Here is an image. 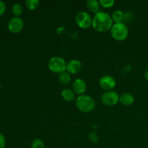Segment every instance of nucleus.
I'll return each instance as SVG.
<instances>
[{"label":"nucleus","mask_w":148,"mask_h":148,"mask_svg":"<svg viewBox=\"0 0 148 148\" xmlns=\"http://www.w3.org/2000/svg\"><path fill=\"white\" fill-rule=\"evenodd\" d=\"M92 26L94 30L99 33H105L111 30L113 26L111 16L104 12H98L92 18Z\"/></svg>","instance_id":"nucleus-1"},{"label":"nucleus","mask_w":148,"mask_h":148,"mask_svg":"<svg viewBox=\"0 0 148 148\" xmlns=\"http://www.w3.org/2000/svg\"><path fill=\"white\" fill-rule=\"evenodd\" d=\"M75 104L77 109L83 113L91 112L95 107V102L93 98L85 94L79 95L76 98Z\"/></svg>","instance_id":"nucleus-2"},{"label":"nucleus","mask_w":148,"mask_h":148,"mask_svg":"<svg viewBox=\"0 0 148 148\" xmlns=\"http://www.w3.org/2000/svg\"><path fill=\"white\" fill-rule=\"evenodd\" d=\"M110 32L113 38L118 41L126 40L129 36L128 27L123 23H115L113 25Z\"/></svg>","instance_id":"nucleus-3"},{"label":"nucleus","mask_w":148,"mask_h":148,"mask_svg":"<svg viewBox=\"0 0 148 148\" xmlns=\"http://www.w3.org/2000/svg\"><path fill=\"white\" fill-rule=\"evenodd\" d=\"M48 66L53 73L60 74L66 71V63L63 58L60 56H53L49 59Z\"/></svg>","instance_id":"nucleus-4"},{"label":"nucleus","mask_w":148,"mask_h":148,"mask_svg":"<svg viewBox=\"0 0 148 148\" xmlns=\"http://www.w3.org/2000/svg\"><path fill=\"white\" fill-rule=\"evenodd\" d=\"M77 25L82 29H88L92 26V19L86 12H79L75 17Z\"/></svg>","instance_id":"nucleus-5"},{"label":"nucleus","mask_w":148,"mask_h":148,"mask_svg":"<svg viewBox=\"0 0 148 148\" xmlns=\"http://www.w3.org/2000/svg\"><path fill=\"white\" fill-rule=\"evenodd\" d=\"M101 101L106 106H113L119 101V95L115 91H106L103 93Z\"/></svg>","instance_id":"nucleus-6"},{"label":"nucleus","mask_w":148,"mask_h":148,"mask_svg":"<svg viewBox=\"0 0 148 148\" xmlns=\"http://www.w3.org/2000/svg\"><path fill=\"white\" fill-rule=\"evenodd\" d=\"M8 29L13 33H18L24 27V22L20 17H12L8 22Z\"/></svg>","instance_id":"nucleus-7"},{"label":"nucleus","mask_w":148,"mask_h":148,"mask_svg":"<svg viewBox=\"0 0 148 148\" xmlns=\"http://www.w3.org/2000/svg\"><path fill=\"white\" fill-rule=\"evenodd\" d=\"M99 85L103 90L106 91H111L115 88L116 85V79L110 75H105L101 77L99 80Z\"/></svg>","instance_id":"nucleus-8"},{"label":"nucleus","mask_w":148,"mask_h":148,"mask_svg":"<svg viewBox=\"0 0 148 148\" xmlns=\"http://www.w3.org/2000/svg\"><path fill=\"white\" fill-rule=\"evenodd\" d=\"M82 69V63L80 61L77 59H72L66 63V72L69 75H76Z\"/></svg>","instance_id":"nucleus-9"},{"label":"nucleus","mask_w":148,"mask_h":148,"mask_svg":"<svg viewBox=\"0 0 148 148\" xmlns=\"http://www.w3.org/2000/svg\"><path fill=\"white\" fill-rule=\"evenodd\" d=\"M86 89L87 85L84 79L77 78V79H75L72 83V90L75 93L78 94V95H83L84 92L86 91Z\"/></svg>","instance_id":"nucleus-10"},{"label":"nucleus","mask_w":148,"mask_h":148,"mask_svg":"<svg viewBox=\"0 0 148 148\" xmlns=\"http://www.w3.org/2000/svg\"><path fill=\"white\" fill-rule=\"evenodd\" d=\"M119 102L125 106H130L134 102V98L131 93L124 92L119 96Z\"/></svg>","instance_id":"nucleus-11"},{"label":"nucleus","mask_w":148,"mask_h":148,"mask_svg":"<svg viewBox=\"0 0 148 148\" xmlns=\"http://www.w3.org/2000/svg\"><path fill=\"white\" fill-rule=\"evenodd\" d=\"M86 6L90 12L96 14L99 12L101 4L97 0H88L86 2Z\"/></svg>","instance_id":"nucleus-12"},{"label":"nucleus","mask_w":148,"mask_h":148,"mask_svg":"<svg viewBox=\"0 0 148 148\" xmlns=\"http://www.w3.org/2000/svg\"><path fill=\"white\" fill-rule=\"evenodd\" d=\"M61 95L64 101H68V102L73 101L75 99V92H74L73 90L68 89V88L64 89L62 91Z\"/></svg>","instance_id":"nucleus-13"},{"label":"nucleus","mask_w":148,"mask_h":148,"mask_svg":"<svg viewBox=\"0 0 148 148\" xmlns=\"http://www.w3.org/2000/svg\"><path fill=\"white\" fill-rule=\"evenodd\" d=\"M111 18H112L113 22L115 23H123L124 20V13L121 10H116L113 12Z\"/></svg>","instance_id":"nucleus-14"},{"label":"nucleus","mask_w":148,"mask_h":148,"mask_svg":"<svg viewBox=\"0 0 148 148\" xmlns=\"http://www.w3.org/2000/svg\"><path fill=\"white\" fill-rule=\"evenodd\" d=\"M58 79H59V82L63 85H66L70 82L71 81V76L68 72L66 71L62 73L59 74L58 75Z\"/></svg>","instance_id":"nucleus-15"},{"label":"nucleus","mask_w":148,"mask_h":148,"mask_svg":"<svg viewBox=\"0 0 148 148\" xmlns=\"http://www.w3.org/2000/svg\"><path fill=\"white\" fill-rule=\"evenodd\" d=\"M12 13L14 15V17H20L23 14V7L22 4H19V3H16V4H14L12 6Z\"/></svg>","instance_id":"nucleus-16"},{"label":"nucleus","mask_w":148,"mask_h":148,"mask_svg":"<svg viewBox=\"0 0 148 148\" xmlns=\"http://www.w3.org/2000/svg\"><path fill=\"white\" fill-rule=\"evenodd\" d=\"M25 5L27 8L30 10H34L39 6L38 0H27L25 1Z\"/></svg>","instance_id":"nucleus-17"},{"label":"nucleus","mask_w":148,"mask_h":148,"mask_svg":"<svg viewBox=\"0 0 148 148\" xmlns=\"http://www.w3.org/2000/svg\"><path fill=\"white\" fill-rule=\"evenodd\" d=\"M31 148H46L45 144L40 139H36L32 142Z\"/></svg>","instance_id":"nucleus-18"},{"label":"nucleus","mask_w":148,"mask_h":148,"mask_svg":"<svg viewBox=\"0 0 148 148\" xmlns=\"http://www.w3.org/2000/svg\"><path fill=\"white\" fill-rule=\"evenodd\" d=\"M99 3L103 8H111L114 6L115 2L113 0H101L99 1Z\"/></svg>","instance_id":"nucleus-19"},{"label":"nucleus","mask_w":148,"mask_h":148,"mask_svg":"<svg viewBox=\"0 0 148 148\" xmlns=\"http://www.w3.org/2000/svg\"><path fill=\"white\" fill-rule=\"evenodd\" d=\"M89 139L91 142L94 143H98V136L95 132H92L89 134Z\"/></svg>","instance_id":"nucleus-20"},{"label":"nucleus","mask_w":148,"mask_h":148,"mask_svg":"<svg viewBox=\"0 0 148 148\" xmlns=\"http://www.w3.org/2000/svg\"><path fill=\"white\" fill-rule=\"evenodd\" d=\"M6 145V140L4 136L0 133V148H4Z\"/></svg>","instance_id":"nucleus-21"},{"label":"nucleus","mask_w":148,"mask_h":148,"mask_svg":"<svg viewBox=\"0 0 148 148\" xmlns=\"http://www.w3.org/2000/svg\"><path fill=\"white\" fill-rule=\"evenodd\" d=\"M6 10V4L4 1L0 0V16L2 15Z\"/></svg>","instance_id":"nucleus-22"},{"label":"nucleus","mask_w":148,"mask_h":148,"mask_svg":"<svg viewBox=\"0 0 148 148\" xmlns=\"http://www.w3.org/2000/svg\"><path fill=\"white\" fill-rule=\"evenodd\" d=\"M145 78L148 81V68L147 69L145 70Z\"/></svg>","instance_id":"nucleus-23"},{"label":"nucleus","mask_w":148,"mask_h":148,"mask_svg":"<svg viewBox=\"0 0 148 148\" xmlns=\"http://www.w3.org/2000/svg\"><path fill=\"white\" fill-rule=\"evenodd\" d=\"M0 88H1V83H0Z\"/></svg>","instance_id":"nucleus-24"}]
</instances>
